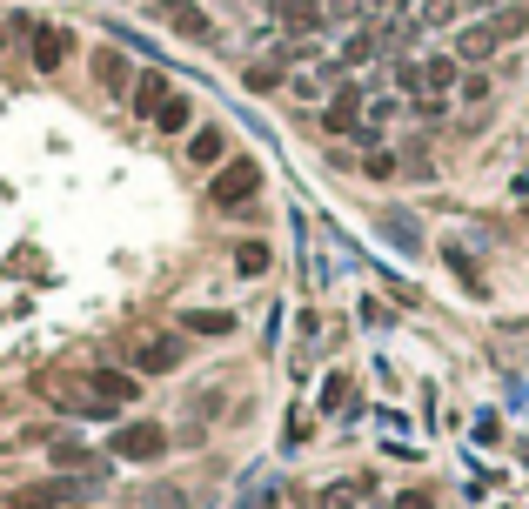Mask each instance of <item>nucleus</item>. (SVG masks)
I'll return each instance as SVG.
<instances>
[{"instance_id": "16", "label": "nucleus", "mask_w": 529, "mask_h": 509, "mask_svg": "<svg viewBox=\"0 0 529 509\" xmlns=\"http://www.w3.org/2000/svg\"><path fill=\"white\" fill-rule=\"evenodd\" d=\"M188 161H201V168H215V161H221V128H201L195 141H188Z\"/></svg>"}, {"instance_id": "14", "label": "nucleus", "mask_w": 529, "mask_h": 509, "mask_svg": "<svg viewBox=\"0 0 529 509\" xmlns=\"http://www.w3.org/2000/svg\"><path fill=\"white\" fill-rule=\"evenodd\" d=\"M94 74H101V88H108V94L128 88V61H121L114 47H101V54H94Z\"/></svg>"}, {"instance_id": "7", "label": "nucleus", "mask_w": 529, "mask_h": 509, "mask_svg": "<svg viewBox=\"0 0 529 509\" xmlns=\"http://www.w3.org/2000/svg\"><path fill=\"white\" fill-rule=\"evenodd\" d=\"M161 21L175 27L181 41H208V34H215V27H208V14H201L195 0H161Z\"/></svg>"}, {"instance_id": "15", "label": "nucleus", "mask_w": 529, "mask_h": 509, "mask_svg": "<svg viewBox=\"0 0 529 509\" xmlns=\"http://www.w3.org/2000/svg\"><path fill=\"white\" fill-rule=\"evenodd\" d=\"M382 235H389L402 255H416V248H422V228L409 222V215H382Z\"/></svg>"}, {"instance_id": "21", "label": "nucleus", "mask_w": 529, "mask_h": 509, "mask_svg": "<svg viewBox=\"0 0 529 509\" xmlns=\"http://www.w3.org/2000/svg\"><path fill=\"white\" fill-rule=\"evenodd\" d=\"M355 496H362V483H335L322 489V509H355Z\"/></svg>"}, {"instance_id": "12", "label": "nucleus", "mask_w": 529, "mask_h": 509, "mask_svg": "<svg viewBox=\"0 0 529 509\" xmlns=\"http://www.w3.org/2000/svg\"><path fill=\"white\" fill-rule=\"evenodd\" d=\"M168 74H141V81H134V114H148V121H155V108L161 101H168Z\"/></svg>"}, {"instance_id": "20", "label": "nucleus", "mask_w": 529, "mask_h": 509, "mask_svg": "<svg viewBox=\"0 0 529 509\" xmlns=\"http://www.w3.org/2000/svg\"><path fill=\"white\" fill-rule=\"evenodd\" d=\"M54 463H61V469H88L94 456H88L81 443H74V436H67V443H54Z\"/></svg>"}, {"instance_id": "4", "label": "nucleus", "mask_w": 529, "mask_h": 509, "mask_svg": "<svg viewBox=\"0 0 529 509\" xmlns=\"http://www.w3.org/2000/svg\"><path fill=\"white\" fill-rule=\"evenodd\" d=\"M181 362V335H141L134 342V376H168Z\"/></svg>"}, {"instance_id": "8", "label": "nucleus", "mask_w": 529, "mask_h": 509, "mask_svg": "<svg viewBox=\"0 0 529 509\" xmlns=\"http://www.w3.org/2000/svg\"><path fill=\"white\" fill-rule=\"evenodd\" d=\"M27 47H34V67H41V74H54V67L67 61V47H74V41H67V27H41V21H34Z\"/></svg>"}, {"instance_id": "24", "label": "nucleus", "mask_w": 529, "mask_h": 509, "mask_svg": "<svg viewBox=\"0 0 529 509\" xmlns=\"http://www.w3.org/2000/svg\"><path fill=\"white\" fill-rule=\"evenodd\" d=\"M396 509H436V496H429V489H402Z\"/></svg>"}, {"instance_id": "5", "label": "nucleus", "mask_w": 529, "mask_h": 509, "mask_svg": "<svg viewBox=\"0 0 529 509\" xmlns=\"http://www.w3.org/2000/svg\"><path fill=\"white\" fill-rule=\"evenodd\" d=\"M322 128H329V134H362V81L335 88V101L322 108Z\"/></svg>"}, {"instance_id": "3", "label": "nucleus", "mask_w": 529, "mask_h": 509, "mask_svg": "<svg viewBox=\"0 0 529 509\" xmlns=\"http://www.w3.org/2000/svg\"><path fill=\"white\" fill-rule=\"evenodd\" d=\"M88 396L114 416V409H128V402L141 396V376H128V369H94V376H88Z\"/></svg>"}, {"instance_id": "19", "label": "nucleus", "mask_w": 529, "mask_h": 509, "mask_svg": "<svg viewBox=\"0 0 529 509\" xmlns=\"http://www.w3.org/2000/svg\"><path fill=\"white\" fill-rule=\"evenodd\" d=\"M235 268H242V275H262V268H268V248L262 242H242V248H235Z\"/></svg>"}, {"instance_id": "13", "label": "nucleus", "mask_w": 529, "mask_h": 509, "mask_svg": "<svg viewBox=\"0 0 529 509\" xmlns=\"http://www.w3.org/2000/svg\"><path fill=\"white\" fill-rule=\"evenodd\" d=\"M188 121H195V108H188V94H168V101L155 108V128H161V134H181Z\"/></svg>"}, {"instance_id": "6", "label": "nucleus", "mask_w": 529, "mask_h": 509, "mask_svg": "<svg viewBox=\"0 0 529 509\" xmlns=\"http://www.w3.org/2000/svg\"><path fill=\"white\" fill-rule=\"evenodd\" d=\"M74 496H81V483L54 476V483H34V489H21V496H7V509H61V503H74Z\"/></svg>"}, {"instance_id": "22", "label": "nucleus", "mask_w": 529, "mask_h": 509, "mask_svg": "<svg viewBox=\"0 0 529 509\" xmlns=\"http://www.w3.org/2000/svg\"><path fill=\"white\" fill-rule=\"evenodd\" d=\"M322 409H349V376H329V382H322Z\"/></svg>"}, {"instance_id": "11", "label": "nucleus", "mask_w": 529, "mask_h": 509, "mask_svg": "<svg viewBox=\"0 0 529 509\" xmlns=\"http://www.w3.org/2000/svg\"><path fill=\"white\" fill-rule=\"evenodd\" d=\"M181 329H188V335H235V315H228V309H188V315H181Z\"/></svg>"}, {"instance_id": "18", "label": "nucleus", "mask_w": 529, "mask_h": 509, "mask_svg": "<svg viewBox=\"0 0 529 509\" xmlns=\"http://www.w3.org/2000/svg\"><path fill=\"white\" fill-rule=\"evenodd\" d=\"M242 81H248V88H255V94H268V88H275V81H282V61H255V67H248V74H242Z\"/></svg>"}, {"instance_id": "23", "label": "nucleus", "mask_w": 529, "mask_h": 509, "mask_svg": "<svg viewBox=\"0 0 529 509\" xmlns=\"http://www.w3.org/2000/svg\"><path fill=\"white\" fill-rule=\"evenodd\" d=\"M362 168H369L375 181H389V175H396V155H382V148H369V161H362Z\"/></svg>"}, {"instance_id": "17", "label": "nucleus", "mask_w": 529, "mask_h": 509, "mask_svg": "<svg viewBox=\"0 0 529 509\" xmlns=\"http://www.w3.org/2000/svg\"><path fill=\"white\" fill-rule=\"evenodd\" d=\"M456 7H463V0H422L416 27H449V21H456Z\"/></svg>"}, {"instance_id": "9", "label": "nucleus", "mask_w": 529, "mask_h": 509, "mask_svg": "<svg viewBox=\"0 0 529 509\" xmlns=\"http://www.w3.org/2000/svg\"><path fill=\"white\" fill-rule=\"evenodd\" d=\"M503 47V34H496V21H469L463 34H456V61H489Z\"/></svg>"}, {"instance_id": "25", "label": "nucleus", "mask_w": 529, "mask_h": 509, "mask_svg": "<svg viewBox=\"0 0 529 509\" xmlns=\"http://www.w3.org/2000/svg\"><path fill=\"white\" fill-rule=\"evenodd\" d=\"M148 509H188V496H181V489H155V503Z\"/></svg>"}, {"instance_id": "10", "label": "nucleus", "mask_w": 529, "mask_h": 509, "mask_svg": "<svg viewBox=\"0 0 529 509\" xmlns=\"http://www.w3.org/2000/svg\"><path fill=\"white\" fill-rule=\"evenodd\" d=\"M375 54H382V34H375V27H355L349 41H342V67H369Z\"/></svg>"}, {"instance_id": "1", "label": "nucleus", "mask_w": 529, "mask_h": 509, "mask_svg": "<svg viewBox=\"0 0 529 509\" xmlns=\"http://www.w3.org/2000/svg\"><path fill=\"white\" fill-rule=\"evenodd\" d=\"M255 188H262V161H228V168H215V181H208V201H215V208H248Z\"/></svg>"}, {"instance_id": "2", "label": "nucleus", "mask_w": 529, "mask_h": 509, "mask_svg": "<svg viewBox=\"0 0 529 509\" xmlns=\"http://www.w3.org/2000/svg\"><path fill=\"white\" fill-rule=\"evenodd\" d=\"M108 449L121 463H155V456H168V429L161 422H128V429H114Z\"/></svg>"}]
</instances>
